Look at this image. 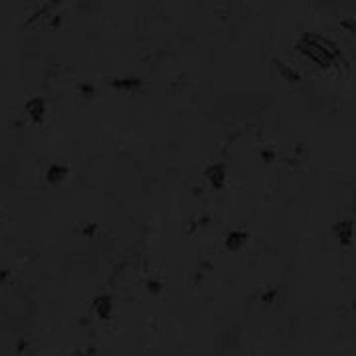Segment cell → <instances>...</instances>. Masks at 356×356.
Wrapping results in <instances>:
<instances>
[{
    "label": "cell",
    "instance_id": "cell-1",
    "mask_svg": "<svg viewBox=\"0 0 356 356\" xmlns=\"http://www.w3.org/2000/svg\"><path fill=\"white\" fill-rule=\"evenodd\" d=\"M297 50L301 54H305L309 60H313L321 67L332 65L338 60V56H340V52L336 50V46L330 40H326L323 36H317V34H305L299 40Z\"/></svg>",
    "mask_w": 356,
    "mask_h": 356
},
{
    "label": "cell",
    "instance_id": "cell-2",
    "mask_svg": "<svg viewBox=\"0 0 356 356\" xmlns=\"http://www.w3.org/2000/svg\"><path fill=\"white\" fill-rule=\"evenodd\" d=\"M206 178L210 182L212 188L216 190H222L226 186V180H227V166L224 162H214L206 168Z\"/></svg>",
    "mask_w": 356,
    "mask_h": 356
},
{
    "label": "cell",
    "instance_id": "cell-3",
    "mask_svg": "<svg viewBox=\"0 0 356 356\" xmlns=\"http://www.w3.org/2000/svg\"><path fill=\"white\" fill-rule=\"evenodd\" d=\"M26 113L30 117V121L34 125H40L44 123V119H46V101L42 97H32L26 101Z\"/></svg>",
    "mask_w": 356,
    "mask_h": 356
},
{
    "label": "cell",
    "instance_id": "cell-4",
    "mask_svg": "<svg viewBox=\"0 0 356 356\" xmlns=\"http://www.w3.org/2000/svg\"><path fill=\"white\" fill-rule=\"evenodd\" d=\"M93 311L101 321H109L113 313V297L111 295H97L93 299Z\"/></svg>",
    "mask_w": 356,
    "mask_h": 356
},
{
    "label": "cell",
    "instance_id": "cell-5",
    "mask_svg": "<svg viewBox=\"0 0 356 356\" xmlns=\"http://www.w3.org/2000/svg\"><path fill=\"white\" fill-rule=\"evenodd\" d=\"M352 233H354V224H352L350 218H346V220H342V222H338L334 226V237L338 240V244H342V246H350L352 244Z\"/></svg>",
    "mask_w": 356,
    "mask_h": 356
},
{
    "label": "cell",
    "instance_id": "cell-6",
    "mask_svg": "<svg viewBox=\"0 0 356 356\" xmlns=\"http://www.w3.org/2000/svg\"><path fill=\"white\" fill-rule=\"evenodd\" d=\"M248 244V233L242 229H231L226 235V248L229 252H240L244 246Z\"/></svg>",
    "mask_w": 356,
    "mask_h": 356
},
{
    "label": "cell",
    "instance_id": "cell-7",
    "mask_svg": "<svg viewBox=\"0 0 356 356\" xmlns=\"http://www.w3.org/2000/svg\"><path fill=\"white\" fill-rule=\"evenodd\" d=\"M67 166H64V164H52L50 168H48V172H46V180H48V184H52V186H56V184H60V182H64L65 178H67Z\"/></svg>",
    "mask_w": 356,
    "mask_h": 356
},
{
    "label": "cell",
    "instance_id": "cell-8",
    "mask_svg": "<svg viewBox=\"0 0 356 356\" xmlns=\"http://www.w3.org/2000/svg\"><path fill=\"white\" fill-rule=\"evenodd\" d=\"M139 83H141L139 79H131V77H129V79H119V81H115L113 85L119 87V89H135Z\"/></svg>",
    "mask_w": 356,
    "mask_h": 356
},
{
    "label": "cell",
    "instance_id": "cell-9",
    "mask_svg": "<svg viewBox=\"0 0 356 356\" xmlns=\"http://www.w3.org/2000/svg\"><path fill=\"white\" fill-rule=\"evenodd\" d=\"M279 73H281L287 81H299V75H297L293 69H287L285 65H279Z\"/></svg>",
    "mask_w": 356,
    "mask_h": 356
},
{
    "label": "cell",
    "instance_id": "cell-10",
    "mask_svg": "<svg viewBox=\"0 0 356 356\" xmlns=\"http://www.w3.org/2000/svg\"><path fill=\"white\" fill-rule=\"evenodd\" d=\"M149 291H153V293H159L161 291V283H157V281H149V287H147Z\"/></svg>",
    "mask_w": 356,
    "mask_h": 356
}]
</instances>
